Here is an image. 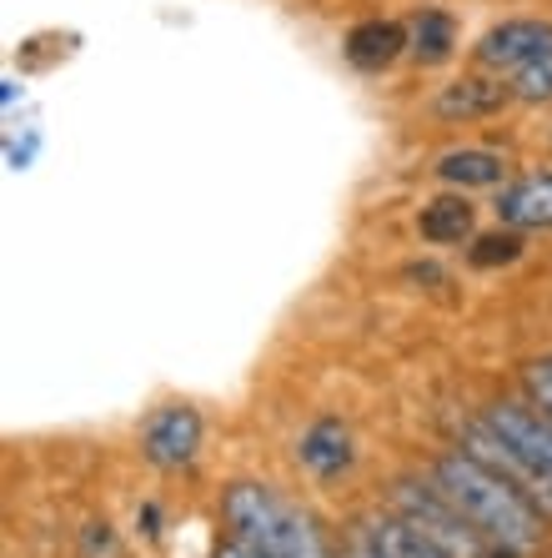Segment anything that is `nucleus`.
I'll return each instance as SVG.
<instances>
[{"label":"nucleus","instance_id":"nucleus-1","mask_svg":"<svg viewBox=\"0 0 552 558\" xmlns=\"http://www.w3.org/2000/svg\"><path fill=\"white\" fill-rule=\"evenodd\" d=\"M427 478L463 508L467 523L498 548V558H542L548 554L552 519L517 483L492 473L488 463H477L473 453H463V448L437 453L432 468H427Z\"/></svg>","mask_w":552,"mask_h":558},{"label":"nucleus","instance_id":"nucleus-2","mask_svg":"<svg viewBox=\"0 0 552 558\" xmlns=\"http://www.w3.org/2000/svg\"><path fill=\"white\" fill-rule=\"evenodd\" d=\"M221 523L226 538L261 558H336L317 519L282 498L271 483H232L221 494Z\"/></svg>","mask_w":552,"mask_h":558},{"label":"nucleus","instance_id":"nucleus-3","mask_svg":"<svg viewBox=\"0 0 552 558\" xmlns=\"http://www.w3.org/2000/svg\"><path fill=\"white\" fill-rule=\"evenodd\" d=\"M387 508L402 513V519L422 533L442 558H498V548L467 523V513L452 504L432 478H412V473L392 478V488H387Z\"/></svg>","mask_w":552,"mask_h":558},{"label":"nucleus","instance_id":"nucleus-4","mask_svg":"<svg viewBox=\"0 0 552 558\" xmlns=\"http://www.w3.org/2000/svg\"><path fill=\"white\" fill-rule=\"evenodd\" d=\"M457 448H463V453H473L477 463H488L492 473H502L507 483H517V488H523V494L552 519V468H542V463H532L527 453H517V448L502 438L498 428H488V417H482V413L463 423Z\"/></svg>","mask_w":552,"mask_h":558},{"label":"nucleus","instance_id":"nucleus-5","mask_svg":"<svg viewBox=\"0 0 552 558\" xmlns=\"http://www.w3.org/2000/svg\"><path fill=\"white\" fill-rule=\"evenodd\" d=\"M538 56H552V15H507L473 46L477 71H492V76H513Z\"/></svg>","mask_w":552,"mask_h":558},{"label":"nucleus","instance_id":"nucleus-6","mask_svg":"<svg viewBox=\"0 0 552 558\" xmlns=\"http://www.w3.org/2000/svg\"><path fill=\"white\" fill-rule=\"evenodd\" d=\"M196 448H201V413L196 408H156L142 428V458L161 473H181V468L196 463Z\"/></svg>","mask_w":552,"mask_h":558},{"label":"nucleus","instance_id":"nucleus-7","mask_svg":"<svg viewBox=\"0 0 552 558\" xmlns=\"http://www.w3.org/2000/svg\"><path fill=\"white\" fill-rule=\"evenodd\" d=\"M513 106V86L507 76H492V71H467V76L437 86L432 96V117L447 121V126H467V121H488L498 111Z\"/></svg>","mask_w":552,"mask_h":558},{"label":"nucleus","instance_id":"nucleus-8","mask_svg":"<svg viewBox=\"0 0 552 558\" xmlns=\"http://www.w3.org/2000/svg\"><path fill=\"white\" fill-rule=\"evenodd\" d=\"M482 417H488V428H498L502 438L513 442L517 453L552 468V417L542 413L538 403H527V398H498V403L482 408Z\"/></svg>","mask_w":552,"mask_h":558},{"label":"nucleus","instance_id":"nucleus-9","mask_svg":"<svg viewBox=\"0 0 552 558\" xmlns=\"http://www.w3.org/2000/svg\"><path fill=\"white\" fill-rule=\"evenodd\" d=\"M296 463L307 468L311 478L332 483L342 478L352 463H357V442H352V428L342 417H317L302 438H296Z\"/></svg>","mask_w":552,"mask_h":558},{"label":"nucleus","instance_id":"nucleus-10","mask_svg":"<svg viewBox=\"0 0 552 558\" xmlns=\"http://www.w3.org/2000/svg\"><path fill=\"white\" fill-rule=\"evenodd\" d=\"M492 211L513 232H552V171H527V177L507 182Z\"/></svg>","mask_w":552,"mask_h":558},{"label":"nucleus","instance_id":"nucleus-11","mask_svg":"<svg viewBox=\"0 0 552 558\" xmlns=\"http://www.w3.org/2000/svg\"><path fill=\"white\" fill-rule=\"evenodd\" d=\"M352 533H357L377 558H442L422 533L412 529L402 513H392V508H372V513H361V519L352 523Z\"/></svg>","mask_w":552,"mask_h":558},{"label":"nucleus","instance_id":"nucleus-12","mask_svg":"<svg viewBox=\"0 0 552 558\" xmlns=\"http://www.w3.org/2000/svg\"><path fill=\"white\" fill-rule=\"evenodd\" d=\"M432 177L457 186V192H467V186H502L507 182V156L488 151V146H452V151H442L432 161Z\"/></svg>","mask_w":552,"mask_h":558},{"label":"nucleus","instance_id":"nucleus-13","mask_svg":"<svg viewBox=\"0 0 552 558\" xmlns=\"http://www.w3.org/2000/svg\"><path fill=\"white\" fill-rule=\"evenodd\" d=\"M342 56H347L357 71H387V65L407 56V26L397 21H357L342 40Z\"/></svg>","mask_w":552,"mask_h":558},{"label":"nucleus","instance_id":"nucleus-14","mask_svg":"<svg viewBox=\"0 0 552 558\" xmlns=\"http://www.w3.org/2000/svg\"><path fill=\"white\" fill-rule=\"evenodd\" d=\"M417 232L422 242L432 247H457V242H473L477 236V207L467 202L463 192H447V196H432L417 217Z\"/></svg>","mask_w":552,"mask_h":558},{"label":"nucleus","instance_id":"nucleus-15","mask_svg":"<svg viewBox=\"0 0 552 558\" xmlns=\"http://www.w3.org/2000/svg\"><path fill=\"white\" fill-rule=\"evenodd\" d=\"M407 56L417 65H447L457 56V21L437 5H422L407 21Z\"/></svg>","mask_w":552,"mask_h":558},{"label":"nucleus","instance_id":"nucleus-16","mask_svg":"<svg viewBox=\"0 0 552 558\" xmlns=\"http://www.w3.org/2000/svg\"><path fill=\"white\" fill-rule=\"evenodd\" d=\"M517 257H523V232H513V227L473 236V247H467L473 267H507V262H517Z\"/></svg>","mask_w":552,"mask_h":558},{"label":"nucleus","instance_id":"nucleus-17","mask_svg":"<svg viewBox=\"0 0 552 558\" xmlns=\"http://www.w3.org/2000/svg\"><path fill=\"white\" fill-rule=\"evenodd\" d=\"M507 86H513V101H523V106L552 101V56H538L532 65L513 71V76H507Z\"/></svg>","mask_w":552,"mask_h":558},{"label":"nucleus","instance_id":"nucleus-18","mask_svg":"<svg viewBox=\"0 0 552 558\" xmlns=\"http://www.w3.org/2000/svg\"><path fill=\"white\" fill-rule=\"evenodd\" d=\"M523 392H527V403H538L552 417V357H532L523 367Z\"/></svg>","mask_w":552,"mask_h":558},{"label":"nucleus","instance_id":"nucleus-19","mask_svg":"<svg viewBox=\"0 0 552 558\" xmlns=\"http://www.w3.org/2000/svg\"><path fill=\"white\" fill-rule=\"evenodd\" d=\"M81 548H86V558H116V533H111V523H86V533H81Z\"/></svg>","mask_w":552,"mask_h":558},{"label":"nucleus","instance_id":"nucleus-20","mask_svg":"<svg viewBox=\"0 0 552 558\" xmlns=\"http://www.w3.org/2000/svg\"><path fill=\"white\" fill-rule=\"evenodd\" d=\"M211 558H261V554H252V548H242V544H236V538H221V544H217V554H211Z\"/></svg>","mask_w":552,"mask_h":558},{"label":"nucleus","instance_id":"nucleus-21","mask_svg":"<svg viewBox=\"0 0 552 558\" xmlns=\"http://www.w3.org/2000/svg\"><path fill=\"white\" fill-rule=\"evenodd\" d=\"M30 156H36V136H26V142H21V146H11V167L21 171V167H26V161H30Z\"/></svg>","mask_w":552,"mask_h":558},{"label":"nucleus","instance_id":"nucleus-22","mask_svg":"<svg viewBox=\"0 0 552 558\" xmlns=\"http://www.w3.org/2000/svg\"><path fill=\"white\" fill-rule=\"evenodd\" d=\"M342 558H377V554H372L367 544H361L357 533H347V548H342Z\"/></svg>","mask_w":552,"mask_h":558}]
</instances>
